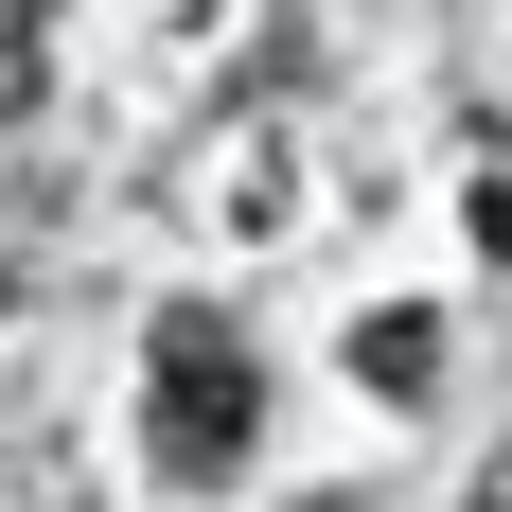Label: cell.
Instances as JSON below:
<instances>
[{
  "mask_svg": "<svg viewBox=\"0 0 512 512\" xmlns=\"http://www.w3.org/2000/svg\"><path fill=\"white\" fill-rule=\"evenodd\" d=\"M460 230L512 265V124H477V159H460Z\"/></svg>",
  "mask_w": 512,
  "mask_h": 512,
  "instance_id": "277c9868",
  "label": "cell"
},
{
  "mask_svg": "<svg viewBox=\"0 0 512 512\" xmlns=\"http://www.w3.org/2000/svg\"><path fill=\"white\" fill-rule=\"evenodd\" d=\"M53 89V0H0V124Z\"/></svg>",
  "mask_w": 512,
  "mask_h": 512,
  "instance_id": "5b68a950",
  "label": "cell"
},
{
  "mask_svg": "<svg viewBox=\"0 0 512 512\" xmlns=\"http://www.w3.org/2000/svg\"><path fill=\"white\" fill-rule=\"evenodd\" d=\"M248 442H265L248 336H230L212 301H159L142 318V460L177 477V495H212V477H248Z\"/></svg>",
  "mask_w": 512,
  "mask_h": 512,
  "instance_id": "6da1fadb",
  "label": "cell"
},
{
  "mask_svg": "<svg viewBox=\"0 0 512 512\" xmlns=\"http://www.w3.org/2000/svg\"><path fill=\"white\" fill-rule=\"evenodd\" d=\"M283 177H301V159H283V124H248V142H212V177H195V212H212V230H248V248H265V230L301 212V195H283Z\"/></svg>",
  "mask_w": 512,
  "mask_h": 512,
  "instance_id": "7a4b0ae2",
  "label": "cell"
},
{
  "mask_svg": "<svg viewBox=\"0 0 512 512\" xmlns=\"http://www.w3.org/2000/svg\"><path fill=\"white\" fill-rule=\"evenodd\" d=\"M354 389H389V407H424V389H442V336H424L407 301H371V318H354Z\"/></svg>",
  "mask_w": 512,
  "mask_h": 512,
  "instance_id": "3957f363",
  "label": "cell"
},
{
  "mask_svg": "<svg viewBox=\"0 0 512 512\" xmlns=\"http://www.w3.org/2000/svg\"><path fill=\"white\" fill-rule=\"evenodd\" d=\"M477 512H512V477H495V495H477Z\"/></svg>",
  "mask_w": 512,
  "mask_h": 512,
  "instance_id": "8992f818",
  "label": "cell"
}]
</instances>
